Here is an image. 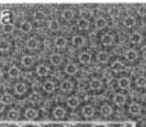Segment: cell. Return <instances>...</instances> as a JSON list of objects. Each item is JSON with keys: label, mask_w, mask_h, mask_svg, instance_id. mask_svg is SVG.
Wrapping results in <instances>:
<instances>
[{"label": "cell", "mask_w": 146, "mask_h": 127, "mask_svg": "<svg viewBox=\"0 0 146 127\" xmlns=\"http://www.w3.org/2000/svg\"><path fill=\"white\" fill-rule=\"evenodd\" d=\"M85 42H86L85 38L83 37V36H81V35H76V36H74V37L72 38V44L76 48H82L83 46L85 45Z\"/></svg>", "instance_id": "obj_1"}, {"label": "cell", "mask_w": 146, "mask_h": 127, "mask_svg": "<svg viewBox=\"0 0 146 127\" xmlns=\"http://www.w3.org/2000/svg\"><path fill=\"white\" fill-rule=\"evenodd\" d=\"M125 57H126V60H129V62H135L137 58H138V52L133 50V49H129L126 51L125 53Z\"/></svg>", "instance_id": "obj_2"}, {"label": "cell", "mask_w": 146, "mask_h": 127, "mask_svg": "<svg viewBox=\"0 0 146 127\" xmlns=\"http://www.w3.org/2000/svg\"><path fill=\"white\" fill-rule=\"evenodd\" d=\"M50 62L54 66H58V65L63 63V56L58 54V53H54V54L50 56Z\"/></svg>", "instance_id": "obj_3"}, {"label": "cell", "mask_w": 146, "mask_h": 127, "mask_svg": "<svg viewBox=\"0 0 146 127\" xmlns=\"http://www.w3.org/2000/svg\"><path fill=\"white\" fill-rule=\"evenodd\" d=\"M12 17H13V14H12L10 11H5L2 13L1 15V22L4 24H8V23H11Z\"/></svg>", "instance_id": "obj_4"}, {"label": "cell", "mask_w": 146, "mask_h": 127, "mask_svg": "<svg viewBox=\"0 0 146 127\" xmlns=\"http://www.w3.org/2000/svg\"><path fill=\"white\" fill-rule=\"evenodd\" d=\"M113 101H114V103H116L118 106H123V105L126 103V97H125L124 94L118 93L114 95Z\"/></svg>", "instance_id": "obj_5"}, {"label": "cell", "mask_w": 146, "mask_h": 127, "mask_svg": "<svg viewBox=\"0 0 146 127\" xmlns=\"http://www.w3.org/2000/svg\"><path fill=\"white\" fill-rule=\"evenodd\" d=\"M79 103H81V102H79V99L76 97H68V100H67L68 106L71 107V108H76L79 105Z\"/></svg>", "instance_id": "obj_6"}, {"label": "cell", "mask_w": 146, "mask_h": 127, "mask_svg": "<svg viewBox=\"0 0 146 127\" xmlns=\"http://www.w3.org/2000/svg\"><path fill=\"white\" fill-rule=\"evenodd\" d=\"M38 45H39V42H38V40H37V39H35V38H29V39L26 41V48L30 49V50L37 49L38 48Z\"/></svg>", "instance_id": "obj_7"}, {"label": "cell", "mask_w": 146, "mask_h": 127, "mask_svg": "<svg viewBox=\"0 0 146 127\" xmlns=\"http://www.w3.org/2000/svg\"><path fill=\"white\" fill-rule=\"evenodd\" d=\"M42 88H44V90H45L46 92L50 93V92L54 91V89H55V84L52 81H47V82H45L42 84Z\"/></svg>", "instance_id": "obj_8"}, {"label": "cell", "mask_w": 146, "mask_h": 127, "mask_svg": "<svg viewBox=\"0 0 146 127\" xmlns=\"http://www.w3.org/2000/svg\"><path fill=\"white\" fill-rule=\"evenodd\" d=\"M141 41H142V35H140L139 33L130 34V36H129V42L130 44L137 45V44H140Z\"/></svg>", "instance_id": "obj_9"}, {"label": "cell", "mask_w": 146, "mask_h": 127, "mask_svg": "<svg viewBox=\"0 0 146 127\" xmlns=\"http://www.w3.org/2000/svg\"><path fill=\"white\" fill-rule=\"evenodd\" d=\"M65 71H66V73H68V74L73 75L77 72V66L73 63L68 64L67 66H66V68H65Z\"/></svg>", "instance_id": "obj_10"}, {"label": "cell", "mask_w": 146, "mask_h": 127, "mask_svg": "<svg viewBox=\"0 0 146 127\" xmlns=\"http://www.w3.org/2000/svg\"><path fill=\"white\" fill-rule=\"evenodd\" d=\"M73 83L70 82V81H64V82L60 83V89L63 91H71L73 89Z\"/></svg>", "instance_id": "obj_11"}, {"label": "cell", "mask_w": 146, "mask_h": 127, "mask_svg": "<svg viewBox=\"0 0 146 127\" xmlns=\"http://www.w3.org/2000/svg\"><path fill=\"white\" fill-rule=\"evenodd\" d=\"M14 89H15L16 93L21 95V94H23L26 91V84H23V83H17L15 87H14Z\"/></svg>", "instance_id": "obj_12"}, {"label": "cell", "mask_w": 146, "mask_h": 127, "mask_svg": "<svg viewBox=\"0 0 146 127\" xmlns=\"http://www.w3.org/2000/svg\"><path fill=\"white\" fill-rule=\"evenodd\" d=\"M36 73L39 76H46L49 73V67H47L46 65H39L36 68Z\"/></svg>", "instance_id": "obj_13"}, {"label": "cell", "mask_w": 146, "mask_h": 127, "mask_svg": "<svg viewBox=\"0 0 146 127\" xmlns=\"http://www.w3.org/2000/svg\"><path fill=\"white\" fill-rule=\"evenodd\" d=\"M82 112H83V116H86V118H90V116H93L94 109H93V107H92V106L87 105V106H85V107L83 108Z\"/></svg>", "instance_id": "obj_14"}, {"label": "cell", "mask_w": 146, "mask_h": 127, "mask_svg": "<svg viewBox=\"0 0 146 127\" xmlns=\"http://www.w3.org/2000/svg\"><path fill=\"white\" fill-rule=\"evenodd\" d=\"M76 26H77V28H79V30H87L89 28V21L86 18H81L79 19Z\"/></svg>", "instance_id": "obj_15"}, {"label": "cell", "mask_w": 146, "mask_h": 127, "mask_svg": "<svg viewBox=\"0 0 146 127\" xmlns=\"http://www.w3.org/2000/svg\"><path fill=\"white\" fill-rule=\"evenodd\" d=\"M119 87L120 88H122V89H127V88H129V86H130V81H129V79L128 77H121L120 79H119Z\"/></svg>", "instance_id": "obj_16"}, {"label": "cell", "mask_w": 146, "mask_h": 127, "mask_svg": "<svg viewBox=\"0 0 146 127\" xmlns=\"http://www.w3.org/2000/svg\"><path fill=\"white\" fill-rule=\"evenodd\" d=\"M65 114H66V110L64 108H61V107H56V108H54V110H53V116H55L56 119L64 118Z\"/></svg>", "instance_id": "obj_17"}, {"label": "cell", "mask_w": 146, "mask_h": 127, "mask_svg": "<svg viewBox=\"0 0 146 127\" xmlns=\"http://www.w3.org/2000/svg\"><path fill=\"white\" fill-rule=\"evenodd\" d=\"M37 110L34 108H28L24 112V116L26 119H35L37 116Z\"/></svg>", "instance_id": "obj_18"}, {"label": "cell", "mask_w": 146, "mask_h": 127, "mask_svg": "<svg viewBox=\"0 0 146 127\" xmlns=\"http://www.w3.org/2000/svg\"><path fill=\"white\" fill-rule=\"evenodd\" d=\"M55 46H56L57 48H65L66 46H67V40H66V38H64L63 36H58V37L55 38Z\"/></svg>", "instance_id": "obj_19"}, {"label": "cell", "mask_w": 146, "mask_h": 127, "mask_svg": "<svg viewBox=\"0 0 146 127\" xmlns=\"http://www.w3.org/2000/svg\"><path fill=\"white\" fill-rule=\"evenodd\" d=\"M34 63V58L30 55H26L22 57L21 60V64H22L24 67H31Z\"/></svg>", "instance_id": "obj_20"}, {"label": "cell", "mask_w": 146, "mask_h": 127, "mask_svg": "<svg viewBox=\"0 0 146 127\" xmlns=\"http://www.w3.org/2000/svg\"><path fill=\"white\" fill-rule=\"evenodd\" d=\"M111 68H112L113 71L116 72H121L124 70V65L123 63H121L120 60H116V62H113L112 65H111Z\"/></svg>", "instance_id": "obj_21"}, {"label": "cell", "mask_w": 146, "mask_h": 127, "mask_svg": "<svg viewBox=\"0 0 146 127\" xmlns=\"http://www.w3.org/2000/svg\"><path fill=\"white\" fill-rule=\"evenodd\" d=\"M61 17L65 19V20H71L73 17H74V13H73V11L72 10H70V9H67V10H65V11H63V13H61Z\"/></svg>", "instance_id": "obj_22"}, {"label": "cell", "mask_w": 146, "mask_h": 127, "mask_svg": "<svg viewBox=\"0 0 146 127\" xmlns=\"http://www.w3.org/2000/svg\"><path fill=\"white\" fill-rule=\"evenodd\" d=\"M79 60L82 64H88L90 60H91V55H90L89 53H87V52H83V53H81V54H79Z\"/></svg>", "instance_id": "obj_23"}, {"label": "cell", "mask_w": 146, "mask_h": 127, "mask_svg": "<svg viewBox=\"0 0 146 127\" xmlns=\"http://www.w3.org/2000/svg\"><path fill=\"white\" fill-rule=\"evenodd\" d=\"M113 42V37L109 34H105L102 36V44L104 46H110L112 45Z\"/></svg>", "instance_id": "obj_24"}, {"label": "cell", "mask_w": 146, "mask_h": 127, "mask_svg": "<svg viewBox=\"0 0 146 127\" xmlns=\"http://www.w3.org/2000/svg\"><path fill=\"white\" fill-rule=\"evenodd\" d=\"M9 75H10V77L12 79H16V77H18L19 74H20V70H19L18 68L15 67V66H13L9 69Z\"/></svg>", "instance_id": "obj_25"}, {"label": "cell", "mask_w": 146, "mask_h": 127, "mask_svg": "<svg viewBox=\"0 0 146 127\" xmlns=\"http://www.w3.org/2000/svg\"><path fill=\"white\" fill-rule=\"evenodd\" d=\"M100 110H101L102 114H103V116H110V114L112 113V108H111L108 104H104L101 107V109H100Z\"/></svg>", "instance_id": "obj_26"}, {"label": "cell", "mask_w": 146, "mask_h": 127, "mask_svg": "<svg viewBox=\"0 0 146 127\" xmlns=\"http://www.w3.org/2000/svg\"><path fill=\"white\" fill-rule=\"evenodd\" d=\"M141 111V106L138 104V103H132L129 106V112L132 113V114H139Z\"/></svg>", "instance_id": "obj_27"}, {"label": "cell", "mask_w": 146, "mask_h": 127, "mask_svg": "<svg viewBox=\"0 0 146 127\" xmlns=\"http://www.w3.org/2000/svg\"><path fill=\"white\" fill-rule=\"evenodd\" d=\"M124 24L127 28H132L135 24V18L133 16H127L126 18L124 19Z\"/></svg>", "instance_id": "obj_28"}, {"label": "cell", "mask_w": 146, "mask_h": 127, "mask_svg": "<svg viewBox=\"0 0 146 127\" xmlns=\"http://www.w3.org/2000/svg\"><path fill=\"white\" fill-rule=\"evenodd\" d=\"M106 24H107V20L105 18H103V17H97L95 19V26H96L97 29H103V28H105Z\"/></svg>", "instance_id": "obj_29"}, {"label": "cell", "mask_w": 146, "mask_h": 127, "mask_svg": "<svg viewBox=\"0 0 146 127\" xmlns=\"http://www.w3.org/2000/svg\"><path fill=\"white\" fill-rule=\"evenodd\" d=\"M8 118L10 120H17L19 118V111L14 108L10 109L8 111Z\"/></svg>", "instance_id": "obj_30"}, {"label": "cell", "mask_w": 146, "mask_h": 127, "mask_svg": "<svg viewBox=\"0 0 146 127\" xmlns=\"http://www.w3.org/2000/svg\"><path fill=\"white\" fill-rule=\"evenodd\" d=\"M49 29L53 32H56L60 29V24L59 22L57 21V20H51L50 22H49Z\"/></svg>", "instance_id": "obj_31"}, {"label": "cell", "mask_w": 146, "mask_h": 127, "mask_svg": "<svg viewBox=\"0 0 146 127\" xmlns=\"http://www.w3.org/2000/svg\"><path fill=\"white\" fill-rule=\"evenodd\" d=\"M102 87V82L100 79H94L90 82V88L92 90H98Z\"/></svg>", "instance_id": "obj_32"}, {"label": "cell", "mask_w": 146, "mask_h": 127, "mask_svg": "<svg viewBox=\"0 0 146 127\" xmlns=\"http://www.w3.org/2000/svg\"><path fill=\"white\" fill-rule=\"evenodd\" d=\"M12 102H13V97H12L11 94L9 93H4L2 97H1V103L3 105H9L11 104Z\"/></svg>", "instance_id": "obj_33"}, {"label": "cell", "mask_w": 146, "mask_h": 127, "mask_svg": "<svg viewBox=\"0 0 146 127\" xmlns=\"http://www.w3.org/2000/svg\"><path fill=\"white\" fill-rule=\"evenodd\" d=\"M20 30L22 31V32H24V33H29L32 30V24L29 21H23L20 24Z\"/></svg>", "instance_id": "obj_34"}, {"label": "cell", "mask_w": 146, "mask_h": 127, "mask_svg": "<svg viewBox=\"0 0 146 127\" xmlns=\"http://www.w3.org/2000/svg\"><path fill=\"white\" fill-rule=\"evenodd\" d=\"M120 13H121V11H120V9L118 8V7H111V8L108 10V14L111 16L112 18H114V17H118V16L120 15Z\"/></svg>", "instance_id": "obj_35"}, {"label": "cell", "mask_w": 146, "mask_h": 127, "mask_svg": "<svg viewBox=\"0 0 146 127\" xmlns=\"http://www.w3.org/2000/svg\"><path fill=\"white\" fill-rule=\"evenodd\" d=\"M96 58H97V60H98V62H101V63H106V62L108 60L109 56L106 52L102 51V52H100L96 55Z\"/></svg>", "instance_id": "obj_36"}, {"label": "cell", "mask_w": 146, "mask_h": 127, "mask_svg": "<svg viewBox=\"0 0 146 127\" xmlns=\"http://www.w3.org/2000/svg\"><path fill=\"white\" fill-rule=\"evenodd\" d=\"M30 102L31 103H33V104H36V103H38V102L41 100V95L39 93H37V92H33V93L30 95Z\"/></svg>", "instance_id": "obj_37"}, {"label": "cell", "mask_w": 146, "mask_h": 127, "mask_svg": "<svg viewBox=\"0 0 146 127\" xmlns=\"http://www.w3.org/2000/svg\"><path fill=\"white\" fill-rule=\"evenodd\" d=\"M34 19L36 20V21H42L44 19H45L46 15H45V13L42 11H36L35 13H34V15H33Z\"/></svg>", "instance_id": "obj_38"}, {"label": "cell", "mask_w": 146, "mask_h": 127, "mask_svg": "<svg viewBox=\"0 0 146 127\" xmlns=\"http://www.w3.org/2000/svg\"><path fill=\"white\" fill-rule=\"evenodd\" d=\"M135 85L138 87H146V77L144 76H139L135 79Z\"/></svg>", "instance_id": "obj_39"}, {"label": "cell", "mask_w": 146, "mask_h": 127, "mask_svg": "<svg viewBox=\"0 0 146 127\" xmlns=\"http://www.w3.org/2000/svg\"><path fill=\"white\" fill-rule=\"evenodd\" d=\"M0 49H1V51H8L10 49V42L2 39L1 42H0Z\"/></svg>", "instance_id": "obj_40"}, {"label": "cell", "mask_w": 146, "mask_h": 127, "mask_svg": "<svg viewBox=\"0 0 146 127\" xmlns=\"http://www.w3.org/2000/svg\"><path fill=\"white\" fill-rule=\"evenodd\" d=\"M14 31V24L12 23H8V24H4L3 26V32L7 34H10Z\"/></svg>", "instance_id": "obj_41"}, {"label": "cell", "mask_w": 146, "mask_h": 127, "mask_svg": "<svg viewBox=\"0 0 146 127\" xmlns=\"http://www.w3.org/2000/svg\"><path fill=\"white\" fill-rule=\"evenodd\" d=\"M138 14L141 16H146V5L143 4V5H140L138 8Z\"/></svg>", "instance_id": "obj_42"}, {"label": "cell", "mask_w": 146, "mask_h": 127, "mask_svg": "<svg viewBox=\"0 0 146 127\" xmlns=\"http://www.w3.org/2000/svg\"><path fill=\"white\" fill-rule=\"evenodd\" d=\"M107 26H110V28L114 26V22H113V20H109V21H107Z\"/></svg>", "instance_id": "obj_43"}, {"label": "cell", "mask_w": 146, "mask_h": 127, "mask_svg": "<svg viewBox=\"0 0 146 127\" xmlns=\"http://www.w3.org/2000/svg\"><path fill=\"white\" fill-rule=\"evenodd\" d=\"M94 127H106V126H104V125H96V126H94Z\"/></svg>", "instance_id": "obj_44"}, {"label": "cell", "mask_w": 146, "mask_h": 127, "mask_svg": "<svg viewBox=\"0 0 146 127\" xmlns=\"http://www.w3.org/2000/svg\"><path fill=\"white\" fill-rule=\"evenodd\" d=\"M143 100H144V102H146V94L144 95V97H143Z\"/></svg>", "instance_id": "obj_45"}, {"label": "cell", "mask_w": 146, "mask_h": 127, "mask_svg": "<svg viewBox=\"0 0 146 127\" xmlns=\"http://www.w3.org/2000/svg\"><path fill=\"white\" fill-rule=\"evenodd\" d=\"M145 109H146V107H145Z\"/></svg>", "instance_id": "obj_46"}]
</instances>
